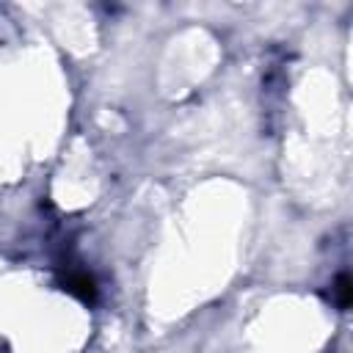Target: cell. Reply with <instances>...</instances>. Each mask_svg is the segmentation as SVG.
<instances>
[{
    "label": "cell",
    "instance_id": "cell-1",
    "mask_svg": "<svg viewBox=\"0 0 353 353\" xmlns=\"http://www.w3.org/2000/svg\"><path fill=\"white\" fill-rule=\"evenodd\" d=\"M336 295H339V298H336L339 306L345 309V306L350 303V279H347V276H339V279H336Z\"/></svg>",
    "mask_w": 353,
    "mask_h": 353
}]
</instances>
